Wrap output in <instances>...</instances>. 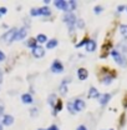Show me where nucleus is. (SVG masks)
I'll use <instances>...</instances> for the list:
<instances>
[{
  "instance_id": "f257e3e1",
  "label": "nucleus",
  "mask_w": 127,
  "mask_h": 130,
  "mask_svg": "<svg viewBox=\"0 0 127 130\" xmlns=\"http://www.w3.org/2000/svg\"><path fill=\"white\" fill-rule=\"evenodd\" d=\"M67 108H69V110L72 114L77 113V111H82V110L85 109V103H83L81 99H75L74 101L69 103Z\"/></svg>"
},
{
  "instance_id": "f03ea898",
  "label": "nucleus",
  "mask_w": 127,
  "mask_h": 130,
  "mask_svg": "<svg viewBox=\"0 0 127 130\" xmlns=\"http://www.w3.org/2000/svg\"><path fill=\"white\" fill-rule=\"evenodd\" d=\"M55 5H56V8H59V9H61V10H65V11L76 8V3H75V1H70V3H67V1L59 0V1H55Z\"/></svg>"
},
{
  "instance_id": "7ed1b4c3",
  "label": "nucleus",
  "mask_w": 127,
  "mask_h": 130,
  "mask_svg": "<svg viewBox=\"0 0 127 130\" xmlns=\"http://www.w3.org/2000/svg\"><path fill=\"white\" fill-rule=\"evenodd\" d=\"M112 58L115 59V61L117 63L118 65H121V66H127V59L123 56V55H121L117 50H113L111 53Z\"/></svg>"
},
{
  "instance_id": "20e7f679",
  "label": "nucleus",
  "mask_w": 127,
  "mask_h": 130,
  "mask_svg": "<svg viewBox=\"0 0 127 130\" xmlns=\"http://www.w3.org/2000/svg\"><path fill=\"white\" fill-rule=\"evenodd\" d=\"M31 15L36 16V15H44L48 16L50 15V9L48 6H44V8H40V9H31Z\"/></svg>"
},
{
  "instance_id": "39448f33",
  "label": "nucleus",
  "mask_w": 127,
  "mask_h": 130,
  "mask_svg": "<svg viewBox=\"0 0 127 130\" xmlns=\"http://www.w3.org/2000/svg\"><path fill=\"white\" fill-rule=\"evenodd\" d=\"M64 20L69 24V28H70V30H72V28H74V24L76 23V18H75V15L74 14H66L65 15V18H64Z\"/></svg>"
},
{
  "instance_id": "423d86ee",
  "label": "nucleus",
  "mask_w": 127,
  "mask_h": 130,
  "mask_svg": "<svg viewBox=\"0 0 127 130\" xmlns=\"http://www.w3.org/2000/svg\"><path fill=\"white\" fill-rule=\"evenodd\" d=\"M26 34H28V28H21V29H19L15 34V38H14V40H23L25 36H26Z\"/></svg>"
},
{
  "instance_id": "0eeeda50",
  "label": "nucleus",
  "mask_w": 127,
  "mask_h": 130,
  "mask_svg": "<svg viewBox=\"0 0 127 130\" xmlns=\"http://www.w3.org/2000/svg\"><path fill=\"white\" fill-rule=\"evenodd\" d=\"M64 70V66L61 64V61H59V60H55L52 65H51V71L52 73H61Z\"/></svg>"
},
{
  "instance_id": "6e6552de",
  "label": "nucleus",
  "mask_w": 127,
  "mask_h": 130,
  "mask_svg": "<svg viewBox=\"0 0 127 130\" xmlns=\"http://www.w3.org/2000/svg\"><path fill=\"white\" fill-rule=\"evenodd\" d=\"M16 29H11L9 32H6L4 36H3V40H5V41H8V43H10V41H13L14 40V38H15V34H16Z\"/></svg>"
},
{
  "instance_id": "1a4fd4ad",
  "label": "nucleus",
  "mask_w": 127,
  "mask_h": 130,
  "mask_svg": "<svg viewBox=\"0 0 127 130\" xmlns=\"http://www.w3.org/2000/svg\"><path fill=\"white\" fill-rule=\"evenodd\" d=\"M32 55L35 58H43L44 56V49L41 46H35L32 49Z\"/></svg>"
},
{
  "instance_id": "9d476101",
  "label": "nucleus",
  "mask_w": 127,
  "mask_h": 130,
  "mask_svg": "<svg viewBox=\"0 0 127 130\" xmlns=\"http://www.w3.org/2000/svg\"><path fill=\"white\" fill-rule=\"evenodd\" d=\"M77 76H79V79H81V80H85L87 78V70L83 69V68L79 69L77 70Z\"/></svg>"
},
{
  "instance_id": "9b49d317",
  "label": "nucleus",
  "mask_w": 127,
  "mask_h": 130,
  "mask_svg": "<svg viewBox=\"0 0 127 130\" xmlns=\"http://www.w3.org/2000/svg\"><path fill=\"white\" fill-rule=\"evenodd\" d=\"M110 99H111V95H110V94H103L102 96L100 98V104H101L102 106H105V105L109 103Z\"/></svg>"
},
{
  "instance_id": "f8f14e48",
  "label": "nucleus",
  "mask_w": 127,
  "mask_h": 130,
  "mask_svg": "<svg viewBox=\"0 0 127 130\" xmlns=\"http://www.w3.org/2000/svg\"><path fill=\"white\" fill-rule=\"evenodd\" d=\"M96 49V43L94 40H89L87 44H86V50L87 51H94Z\"/></svg>"
},
{
  "instance_id": "ddd939ff",
  "label": "nucleus",
  "mask_w": 127,
  "mask_h": 130,
  "mask_svg": "<svg viewBox=\"0 0 127 130\" xmlns=\"http://www.w3.org/2000/svg\"><path fill=\"white\" fill-rule=\"evenodd\" d=\"M13 121H14V118L11 116V115H6L5 118H4V125H11L13 124Z\"/></svg>"
},
{
  "instance_id": "4468645a",
  "label": "nucleus",
  "mask_w": 127,
  "mask_h": 130,
  "mask_svg": "<svg viewBox=\"0 0 127 130\" xmlns=\"http://www.w3.org/2000/svg\"><path fill=\"white\" fill-rule=\"evenodd\" d=\"M98 96H100L98 91L96 90L95 88H91L90 91H89V98H98Z\"/></svg>"
},
{
  "instance_id": "2eb2a0df",
  "label": "nucleus",
  "mask_w": 127,
  "mask_h": 130,
  "mask_svg": "<svg viewBox=\"0 0 127 130\" xmlns=\"http://www.w3.org/2000/svg\"><path fill=\"white\" fill-rule=\"evenodd\" d=\"M21 99H23V101H24L25 104H30L32 101V98L30 94H24V95L21 96Z\"/></svg>"
},
{
  "instance_id": "dca6fc26",
  "label": "nucleus",
  "mask_w": 127,
  "mask_h": 130,
  "mask_svg": "<svg viewBox=\"0 0 127 130\" xmlns=\"http://www.w3.org/2000/svg\"><path fill=\"white\" fill-rule=\"evenodd\" d=\"M120 31L122 34V36H123L125 39H127V25H121V26H120Z\"/></svg>"
},
{
  "instance_id": "f3484780",
  "label": "nucleus",
  "mask_w": 127,
  "mask_h": 130,
  "mask_svg": "<svg viewBox=\"0 0 127 130\" xmlns=\"http://www.w3.org/2000/svg\"><path fill=\"white\" fill-rule=\"evenodd\" d=\"M56 45H57V40L54 39V40H50V41H49L46 46H48V49H52V48H55Z\"/></svg>"
},
{
  "instance_id": "a211bd4d",
  "label": "nucleus",
  "mask_w": 127,
  "mask_h": 130,
  "mask_svg": "<svg viewBox=\"0 0 127 130\" xmlns=\"http://www.w3.org/2000/svg\"><path fill=\"white\" fill-rule=\"evenodd\" d=\"M36 40H37L39 43H44V41H46V36H45V35H43V34H40V35H37Z\"/></svg>"
},
{
  "instance_id": "6ab92c4d",
  "label": "nucleus",
  "mask_w": 127,
  "mask_h": 130,
  "mask_svg": "<svg viewBox=\"0 0 127 130\" xmlns=\"http://www.w3.org/2000/svg\"><path fill=\"white\" fill-rule=\"evenodd\" d=\"M76 23H77V26H79L80 29H82V28L85 26V23H83V20H81V19L76 20Z\"/></svg>"
},
{
  "instance_id": "aec40b11",
  "label": "nucleus",
  "mask_w": 127,
  "mask_h": 130,
  "mask_svg": "<svg viewBox=\"0 0 127 130\" xmlns=\"http://www.w3.org/2000/svg\"><path fill=\"white\" fill-rule=\"evenodd\" d=\"M60 90H61V93H62V94H65V93H66V81H64L62 84H61Z\"/></svg>"
},
{
  "instance_id": "412c9836",
  "label": "nucleus",
  "mask_w": 127,
  "mask_h": 130,
  "mask_svg": "<svg viewBox=\"0 0 127 130\" xmlns=\"http://www.w3.org/2000/svg\"><path fill=\"white\" fill-rule=\"evenodd\" d=\"M28 46H30V48H35V40H34V39H30V40L28 41Z\"/></svg>"
},
{
  "instance_id": "4be33fe9",
  "label": "nucleus",
  "mask_w": 127,
  "mask_h": 130,
  "mask_svg": "<svg viewBox=\"0 0 127 130\" xmlns=\"http://www.w3.org/2000/svg\"><path fill=\"white\" fill-rule=\"evenodd\" d=\"M3 60H5V55H4V53L0 50V61H3Z\"/></svg>"
},
{
  "instance_id": "5701e85b",
  "label": "nucleus",
  "mask_w": 127,
  "mask_h": 130,
  "mask_svg": "<svg viewBox=\"0 0 127 130\" xmlns=\"http://www.w3.org/2000/svg\"><path fill=\"white\" fill-rule=\"evenodd\" d=\"M6 13V9L5 8H0V16H3V14Z\"/></svg>"
},
{
  "instance_id": "b1692460",
  "label": "nucleus",
  "mask_w": 127,
  "mask_h": 130,
  "mask_svg": "<svg viewBox=\"0 0 127 130\" xmlns=\"http://www.w3.org/2000/svg\"><path fill=\"white\" fill-rule=\"evenodd\" d=\"M100 11H102V8H101V6H96L95 8V13H100Z\"/></svg>"
},
{
  "instance_id": "393cba45",
  "label": "nucleus",
  "mask_w": 127,
  "mask_h": 130,
  "mask_svg": "<svg viewBox=\"0 0 127 130\" xmlns=\"http://www.w3.org/2000/svg\"><path fill=\"white\" fill-rule=\"evenodd\" d=\"M46 130H59V129H57V126H56V125H51V126H50L49 129H46Z\"/></svg>"
},
{
  "instance_id": "a878e982",
  "label": "nucleus",
  "mask_w": 127,
  "mask_h": 130,
  "mask_svg": "<svg viewBox=\"0 0 127 130\" xmlns=\"http://www.w3.org/2000/svg\"><path fill=\"white\" fill-rule=\"evenodd\" d=\"M117 10H118V11H123V10H125V6H122V5H121V6H118V8H117Z\"/></svg>"
},
{
  "instance_id": "bb28decb",
  "label": "nucleus",
  "mask_w": 127,
  "mask_h": 130,
  "mask_svg": "<svg viewBox=\"0 0 127 130\" xmlns=\"http://www.w3.org/2000/svg\"><path fill=\"white\" fill-rule=\"evenodd\" d=\"M76 130H87V129H86V128H85L83 125H81V126H79V128H77Z\"/></svg>"
},
{
  "instance_id": "cd10ccee",
  "label": "nucleus",
  "mask_w": 127,
  "mask_h": 130,
  "mask_svg": "<svg viewBox=\"0 0 127 130\" xmlns=\"http://www.w3.org/2000/svg\"><path fill=\"white\" fill-rule=\"evenodd\" d=\"M3 81V73H1V70H0V83Z\"/></svg>"
},
{
  "instance_id": "c85d7f7f",
  "label": "nucleus",
  "mask_w": 127,
  "mask_h": 130,
  "mask_svg": "<svg viewBox=\"0 0 127 130\" xmlns=\"http://www.w3.org/2000/svg\"><path fill=\"white\" fill-rule=\"evenodd\" d=\"M0 130H3V128H1V125H0Z\"/></svg>"
},
{
  "instance_id": "c756f323",
  "label": "nucleus",
  "mask_w": 127,
  "mask_h": 130,
  "mask_svg": "<svg viewBox=\"0 0 127 130\" xmlns=\"http://www.w3.org/2000/svg\"><path fill=\"white\" fill-rule=\"evenodd\" d=\"M111 130H112V129H111Z\"/></svg>"
}]
</instances>
